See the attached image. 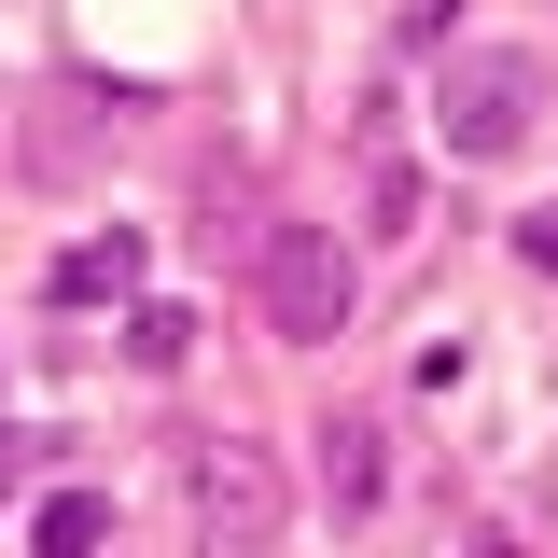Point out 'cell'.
Segmentation results:
<instances>
[{"instance_id": "obj_9", "label": "cell", "mask_w": 558, "mask_h": 558, "mask_svg": "<svg viewBox=\"0 0 558 558\" xmlns=\"http://www.w3.org/2000/svg\"><path fill=\"white\" fill-rule=\"evenodd\" d=\"M28 461H43V447H28V433H0V502L28 488Z\"/></svg>"}, {"instance_id": "obj_2", "label": "cell", "mask_w": 558, "mask_h": 558, "mask_svg": "<svg viewBox=\"0 0 558 558\" xmlns=\"http://www.w3.org/2000/svg\"><path fill=\"white\" fill-rule=\"evenodd\" d=\"M182 517H196L209 545H279V517H293V488L252 433H196L182 447Z\"/></svg>"}, {"instance_id": "obj_4", "label": "cell", "mask_w": 558, "mask_h": 558, "mask_svg": "<svg viewBox=\"0 0 558 558\" xmlns=\"http://www.w3.org/2000/svg\"><path fill=\"white\" fill-rule=\"evenodd\" d=\"M322 502H336V517H377V502H391V418H322Z\"/></svg>"}, {"instance_id": "obj_8", "label": "cell", "mask_w": 558, "mask_h": 558, "mask_svg": "<svg viewBox=\"0 0 558 558\" xmlns=\"http://www.w3.org/2000/svg\"><path fill=\"white\" fill-rule=\"evenodd\" d=\"M517 266H531V279H558V209H531V223H517Z\"/></svg>"}, {"instance_id": "obj_1", "label": "cell", "mask_w": 558, "mask_h": 558, "mask_svg": "<svg viewBox=\"0 0 558 558\" xmlns=\"http://www.w3.org/2000/svg\"><path fill=\"white\" fill-rule=\"evenodd\" d=\"M252 293H266V336L336 349L349 307H363V266H349L336 223H266V238H252Z\"/></svg>"}, {"instance_id": "obj_3", "label": "cell", "mask_w": 558, "mask_h": 558, "mask_svg": "<svg viewBox=\"0 0 558 558\" xmlns=\"http://www.w3.org/2000/svg\"><path fill=\"white\" fill-rule=\"evenodd\" d=\"M531 112H545V70L531 57H447V84H433V140L461 168H502L531 140Z\"/></svg>"}, {"instance_id": "obj_5", "label": "cell", "mask_w": 558, "mask_h": 558, "mask_svg": "<svg viewBox=\"0 0 558 558\" xmlns=\"http://www.w3.org/2000/svg\"><path fill=\"white\" fill-rule=\"evenodd\" d=\"M43 293H57V307H98V293H140V238H126V223H112V238H70Z\"/></svg>"}, {"instance_id": "obj_6", "label": "cell", "mask_w": 558, "mask_h": 558, "mask_svg": "<svg viewBox=\"0 0 558 558\" xmlns=\"http://www.w3.org/2000/svg\"><path fill=\"white\" fill-rule=\"evenodd\" d=\"M182 349H196L182 307H126V363H140V377H182Z\"/></svg>"}, {"instance_id": "obj_7", "label": "cell", "mask_w": 558, "mask_h": 558, "mask_svg": "<svg viewBox=\"0 0 558 558\" xmlns=\"http://www.w3.org/2000/svg\"><path fill=\"white\" fill-rule=\"evenodd\" d=\"M98 531H112V502H98V488H57V502H43V517H28V545H98Z\"/></svg>"}]
</instances>
